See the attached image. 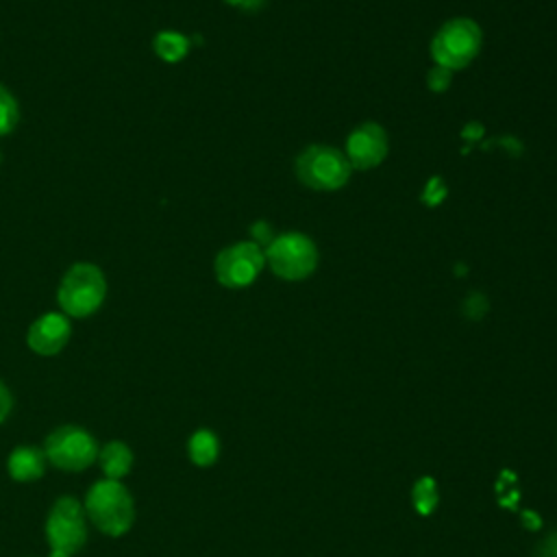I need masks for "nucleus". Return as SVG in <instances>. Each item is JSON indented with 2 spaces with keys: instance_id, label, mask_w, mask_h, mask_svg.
Listing matches in <instances>:
<instances>
[{
  "instance_id": "nucleus-1",
  "label": "nucleus",
  "mask_w": 557,
  "mask_h": 557,
  "mask_svg": "<svg viewBox=\"0 0 557 557\" xmlns=\"http://www.w3.org/2000/svg\"><path fill=\"white\" fill-rule=\"evenodd\" d=\"M89 522L109 537L124 535L135 522V500L131 492L113 479L96 481L83 500Z\"/></svg>"
},
{
  "instance_id": "nucleus-2",
  "label": "nucleus",
  "mask_w": 557,
  "mask_h": 557,
  "mask_svg": "<svg viewBox=\"0 0 557 557\" xmlns=\"http://www.w3.org/2000/svg\"><path fill=\"white\" fill-rule=\"evenodd\" d=\"M483 30L470 17H453L444 22L431 39L429 52L435 65L450 72L468 67L481 52Z\"/></svg>"
},
{
  "instance_id": "nucleus-3",
  "label": "nucleus",
  "mask_w": 557,
  "mask_h": 557,
  "mask_svg": "<svg viewBox=\"0 0 557 557\" xmlns=\"http://www.w3.org/2000/svg\"><path fill=\"white\" fill-rule=\"evenodd\" d=\"M296 178L315 191L342 189L352 174L344 150L329 144H311L298 152L294 161Z\"/></svg>"
},
{
  "instance_id": "nucleus-4",
  "label": "nucleus",
  "mask_w": 557,
  "mask_h": 557,
  "mask_svg": "<svg viewBox=\"0 0 557 557\" xmlns=\"http://www.w3.org/2000/svg\"><path fill=\"white\" fill-rule=\"evenodd\" d=\"M107 296V278L94 263H74L61 278L57 300L67 318H87L100 309Z\"/></svg>"
},
{
  "instance_id": "nucleus-5",
  "label": "nucleus",
  "mask_w": 557,
  "mask_h": 557,
  "mask_svg": "<svg viewBox=\"0 0 557 557\" xmlns=\"http://www.w3.org/2000/svg\"><path fill=\"white\" fill-rule=\"evenodd\" d=\"M263 252L270 270L283 281L309 278L320 261L315 242L300 231H287L276 235Z\"/></svg>"
},
{
  "instance_id": "nucleus-6",
  "label": "nucleus",
  "mask_w": 557,
  "mask_h": 557,
  "mask_svg": "<svg viewBox=\"0 0 557 557\" xmlns=\"http://www.w3.org/2000/svg\"><path fill=\"white\" fill-rule=\"evenodd\" d=\"M48 557H72L87 542V516L83 503L74 496H61L52 503L46 518Z\"/></svg>"
},
{
  "instance_id": "nucleus-7",
  "label": "nucleus",
  "mask_w": 557,
  "mask_h": 557,
  "mask_svg": "<svg viewBox=\"0 0 557 557\" xmlns=\"http://www.w3.org/2000/svg\"><path fill=\"white\" fill-rule=\"evenodd\" d=\"M98 444L94 435L76 424L54 429L44 442L46 459L63 472H81L98 459Z\"/></svg>"
},
{
  "instance_id": "nucleus-8",
  "label": "nucleus",
  "mask_w": 557,
  "mask_h": 557,
  "mask_svg": "<svg viewBox=\"0 0 557 557\" xmlns=\"http://www.w3.org/2000/svg\"><path fill=\"white\" fill-rule=\"evenodd\" d=\"M265 268V252L257 242H235L215 255L213 272L222 287L244 289L252 285Z\"/></svg>"
},
{
  "instance_id": "nucleus-9",
  "label": "nucleus",
  "mask_w": 557,
  "mask_h": 557,
  "mask_svg": "<svg viewBox=\"0 0 557 557\" xmlns=\"http://www.w3.org/2000/svg\"><path fill=\"white\" fill-rule=\"evenodd\" d=\"M389 152V139L381 124L363 122L355 126L346 139V159L352 170H372L385 161Z\"/></svg>"
},
{
  "instance_id": "nucleus-10",
  "label": "nucleus",
  "mask_w": 557,
  "mask_h": 557,
  "mask_svg": "<svg viewBox=\"0 0 557 557\" xmlns=\"http://www.w3.org/2000/svg\"><path fill=\"white\" fill-rule=\"evenodd\" d=\"M72 335V324L65 313H44L39 315L26 333V344L33 352L41 357H52L65 348Z\"/></svg>"
},
{
  "instance_id": "nucleus-11",
  "label": "nucleus",
  "mask_w": 557,
  "mask_h": 557,
  "mask_svg": "<svg viewBox=\"0 0 557 557\" xmlns=\"http://www.w3.org/2000/svg\"><path fill=\"white\" fill-rule=\"evenodd\" d=\"M46 455L44 448L37 446H15L7 459V470L13 481L30 483L44 476L46 472Z\"/></svg>"
},
{
  "instance_id": "nucleus-12",
  "label": "nucleus",
  "mask_w": 557,
  "mask_h": 557,
  "mask_svg": "<svg viewBox=\"0 0 557 557\" xmlns=\"http://www.w3.org/2000/svg\"><path fill=\"white\" fill-rule=\"evenodd\" d=\"M96 461L100 463V470H102L104 479L120 481L131 472L135 457H133V450L128 448V444H124L120 440H111L98 450Z\"/></svg>"
},
{
  "instance_id": "nucleus-13",
  "label": "nucleus",
  "mask_w": 557,
  "mask_h": 557,
  "mask_svg": "<svg viewBox=\"0 0 557 557\" xmlns=\"http://www.w3.org/2000/svg\"><path fill=\"white\" fill-rule=\"evenodd\" d=\"M187 455H189L191 463H196L198 468H207V466L215 463V459L220 455L218 435L209 429L194 431L191 437L187 440Z\"/></svg>"
},
{
  "instance_id": "nucleus-14",
  "label": "nucleus",
  "mask_w": 557,
  "mask_h": 557,
  "mask_svg": "<svg viewBox=\"0 0 557 557\" xmlns=\"http://www.w3.org/2000/svg\"><path fill=\"white\" fill-rule=\"evenodd\" d=\"M189 37L176 33V30H161L152 39L154 54L165 63H178L189 52Z\"/></svg>"
},
{
  "instance_id": "nucleus-15",
  "label": "nucleus",
  "mask_w": 557,
  "mask_h": 557,
  "mask_svg": "<svg viewBox=\"0 0 557 557\" xmlns=\"http://www.w3.org/2000/svg\"><path fill=\"white\" fill-rule=\"evenodd\" d=\"M437 498H440L437 485H435V481H433L431 476H422V479L413 485V490H411V500H413L416 509H418L422 516H426V513H431V511L435 509Z\"/></svg>"
},
{
  "instance_id": "nucleus-16",
  "label": "nucleus",
  "mask_w": 557,
  "mask_h": 557,
  "mask_svg": "<svg viewBox=\"0 0 557 557\" xmlns=\"http://www.w3.org/2000/svg\"><path fill=\"white\" fill-rule=\"evenodd\" d=\"M20 122V107L13 94L0 85V137L9 135Z\"/></svg>"
},
{
  "instance_id": "nucleus-17",
  "label": "nucleus",
  "mask_w": 557,
  "mask_h": 557,
  "mask_svg": "<svg viewBox=\"0 0 557 557\" xmlns=\"http://www.w3.org/2000/svg\"><path fill=\"white\" fill-rule=\"evenodd\" d=\"M450 76H453L450 70L435 65V67L429 72L426 85H429V89H433V91H444V89L450 85Z\"/></svg>"
},
{
  "instance_id": "nucleus-18",
  "label": "nucleus",
  "mask_w": 557,
  "mask_h": 557,
  "mask_svg": "<svg viewBox=\"0 0 557 557\" xmlns=\"http://www.w3.org/2000/svg\"><path fill=\"white\" fill-rule=\"evenodd\" d=\"M11 407H13V398H11V392L9 387L0 381V424L7 420V416L11 413Z\"/></svg>"
},
{
  "instance_id": "nucleus-19",
  "label": "nucleus",
  "mask_w": 557,
  "mask_h": 557,
  "mask_svg": "<svg viewBox=\"0 0 557 557\" xmlns=\"http://www.w3.org/2000/svg\"><path fill=\"white\" fill-rule=\"evenodd\" d=\"M224 2L231 4V7H237V9L246 11V13H255V11H259L265 4V0H224Z\"/></svg>"
},
{
  "instance_id": "nucleus-20",
  "label": "nucleus",
  "mask_w": 557,
  "mask_h": 557,
  "mask_svg": "<svg viewBox=\"0 0 557 557\" xmlns=\"http://www.w3.org/2000/svg\"><path fill=\"white\" fill-rule=\"evenodd\" d=\"M540 555H542V557H557V531L550 533V535L542 542Z\"/></svg>"
}]
</instances>
